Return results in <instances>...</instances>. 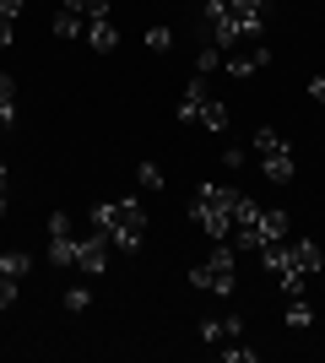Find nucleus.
Masks as SVG:
<instances>
[{
    "mask_svg": "<svg viewBox=\"0 0 325 363\" xmlns=\"http://www.w3.org/2000/svg\"><path fill=\"white\" fill-rule=\"evenodd\" d=\"M233 336H244V320H239V315L201 320V342H233Z\"/></svg>",
    "mask_w": 325,
    "mask_h": 363,
    "instance_id": "11",
    "label": "nucleus"
},
{
    "mask_svg": "<svg viewBox=\"0 0 325 363\" xmlns=\"http://www.w3.org/2000/svg\"><path fill=\"white\" fill-rule=\"evenodd\" d=\"M49 266H76V233L65 212L49 217Z\"/></svg>",
    "mask_w": 325,
    "mask_h": 363,
    "instance_id": "6",
    "label": "nucleus"
},
{
    "mask_svg": "<svg viewBox=\"0 0 325 363\" xmlns=\"http://www.w3.org/2000/svg\"><path fill=\"white\" fill-rule=\"evenodd\" d=\"M255 157H261V174L271 184H287L293 179V147L282 130H255Z\"/></svg>",
    "mask_w": 325,
    "mask_h": 363,
    "instance_id": "5",
    "label": "nucleus"
},
{
    "mask_svg": "<svg viewBox=\"0 0 325 363\" xmlns=\"http://www.w3.org/2000/svg\"><path fill=\"white\" fill-rule=\"evenodd\" d=\"M108 255H114V244H108L103 233L76 239V272H81V277H103V272H108Z\"/></svg>",
    "mask_w": 325,
    "mask_h": 363,
    "instance_id": "7",
    "label": "nucleus"
},
{
    "mask_svg": "<svg viewBox=\"0 0 325 363\" xmlns=\"http://www.w3.org/2000/svg\"><path fill=\"white\" fill-rule=\"evenodd\" d=\"M65 11H76L81 22H93V16H108V0H60Z\"/></svg>",
    "mask_w": 325,
    "mask_h": 363,
    "instance_id": "17",
    "label": "nucleus"
},
{
    "mask_svg": "<svg viewBox=\"0 0 325 363\" xmlns=\"http://www.w3.org/2000/svg\"><path fill=\"white\" fill-rule=\"evenodd\" d=\"M136 184L141 190H163V168L157 163H136Z\"/></svg>",
    "mask_w": 325,
    "mask_h": 363,
    "instance_id": "19",
    "label": "nucleus"
},
{
    "mask_svg": "<svg viewBox=\"0 0 325 363\" xmlns=\"http://www.w3.org/2000/svg\"><path fill=\"white\" fill-rule=\"evenodd\" d=\"M81 33H87V22H81L76 11H65V6H60V11H55V38H81Z\"/></svg>",
    "mask_w": 325,
    "mask_h": 363,
    "instance_id": "14",
    "label": "nucleus"
},
{
    "mask_svg": "<svg viewBox=\"0 0 325 363\" xmlns=\"http://www.w3.org/2000/svg\"><path fill=\"white\" fill-rule=\"evenodd\" d=\"M87 217H93V233H103L120 255H136L141 244H147V212H141V201H98Z\"/></svg>",
    "mask_w": 325,
    "mask_h": 363,
    "instance_id": "1",
    "label": "nucleus"
},
{
    "mask_svg": "<svg viewBox=\"0 0 325 363\" xmlns=\"http://www.w3.org/2000/svg\"><path fill=\"white\" fill-rule=\"evenodd\" d=\"M87 303H93V293H87V288H71V293H65V309H71V315H81Z\"/></svg>",
    "mask_w": 325,
    "mask_h": 363,
    "instance_id": "23",
    "label": "nucleus"
},
{
    "mask_svg": "<svg viewBox=\"0 0 325 363\" xmlns=\"http://www.w3.org/2000/svg\"><path fill=\"white\" fill-rule=\"evenodd\" d=\"M206 98H212V92H206V76H195V82L185 87V98H179V120H195Z\"/></svg>",
    "mask_w": 325,
    "mask_h": 363,
    "instance_id": "12",
    "label": "nucleus"
},
{
    "mask_svg": "<svg viewBox=\"0 0 325 363\" xmlns=\"http://www.w3.org/2000/svg\"><path fill=\"white\" fill-rule=\"evenodd\" d=\"M190 282H195V288H206V293H217V298H228V293L239 288V260H233V244H217L201 266H190Z\"/></svg>",
    "mask_w": 325,
    "mask_h": 363,
    "instance_id": "4",
    "label": "nucleus"
},
{
    "mask_svg": "<svg viewBox=\"0 0 325 363\" xmlns=\"http://www.w3.org/2000/svg\"><path fill=\"white\" fill-rule=\"evenodd\" d=\"M0 272H6V277H16V282H22V277L33 272V255H22V250H11V255H0Z\"/></svg>",
    "mask_w": 325,
    "mask_h": 363,
    "instance_id": "18",
    "label": "nucleus"
},
{
    "mask_svg": "<svg viewBox=\"0 0 325 363\" xmlns=\"http://www.w3.org/2000/svg\"><path fill=\"white\" fill-rule=\"evenodd\" d=\"M147 49L169 55V49H173V33H169V28H147Z\"/></svg>",
    "mask_w": 325,
    "mask_h": 363,
    "instance_id": "22",
    "label": "nucleus"
},
{
    "mask_svg": "<svg viewBox=\"0 0 325 363\" xmlns=\"http://www.w3.org/2000/svg\"><path fill=\"white\" fill-rule=\"evenodd\" d=\"M239 196L244 190H233V184H201L195 190V201H190V217L212 233L217 244L233 239V212H239Z\"/></svg>",
    "mask_w": 325,
    "mask_h": 363,
    "instance_id": "2",
    "label": "nucleus"
},
{
    "mask_svg": "<svg viewBox=\"0 0 325 363\" xmlns=\"http://www.w3.org/2000/svg\"><path fill=\"white\" fill-rule=\"evenodd\" d=\"M11 303H16V277L0 272V309H11Z\"/></svg>",
    "mask_w": 325,
    "mask_h": 363,
    "instance_id": "24",
    "label": "nucleus"
},
{
    "mask_svg": "<svg viewBox=\"0 0 325 363\" xmlns=\"http://www.w3.org/2000/svg\"><path fill=\"white\" fill-rule=\"evenodd\" d=\"M81 44L93 49V55H114V49H120V28H114V16H93L87 33H81Z\"/></svg>",
    "mask_w": 325,
    "mask_h": 363,
    "instance_id": "10",
    "label": "nucleus"
},
{
    "mask_svg": "<svg viewBox=\"0 0 325 363\" xmlns=\"http://www.w3.org/2000/svg\"><path fill=\"white\" fill-rule=\"evenodd\" d=\"M287 239V212H282V206H261V217H255V223H239L233 228V250H249V255H261L266 244H282Z\"/></svg>",
    "mask_w": 325,
    "mask_h": 363,
    "instance_id": "3",
    "label": "nucleus"
},
{
    "mask_svg": "<svg viewBox=\"0 0 325 363\" xmlns=\"http://www.w3.org/2000/svg\"><path fill=\"white\" fill-rule=\"evenodd\" d=\"M0 217H6V190H0Z\"/></svg>",
    "mask_w": 325,
    "mask_h": 363,
    "instance_id": "28",
    "label": "nucleus"
},
{
    "mask_svg": "<svg viewBox=\"0 0 325 363\" xmlns=\"http://www.w3.org/2000/svg\"><path fill=\"white\" fill-rule=\"evenodd\" d=\"M195 125H206V130H228V108L217 104V98H206L201 114H195Z\"/></svg>",
    "mask_w": 325,
    "mask_h": 363,
    "instance_id": "13",
    "label": "nucleus"
},
{
    "mask_svg": "<svg viewBox=\"0 0 325 363\" xmlns=\"http://www.w3.org/2000/svg\"><path fill=\"white\" fill-rule=\"evenodd\" d=\"M217 65H222V49H217V44H206L201 55H195V76H212Z\"/></svg>",
    "mask_w": 325,
    "mask_h": 363,
    "instance_id": "20",
    "label": "nucleus"
},
{
    "mask_svg": "<svg viewBox=\"0 0 325 363\" xmlns=\"http://www.w3.org/2000/svg\"><path fill=\"white\" fill-rule=\"evenodd\" d=\"M228 16L239 28V38H249V44L266 33V0H228Z\"/></svg>",
    "mask_w": 325,
    "mask_h": 363,
    "instance_id": "8",
    "label": "nucleus"
},
{
    "mask_svg": "<svg viewBox=\"0 0 325 363\" xmlns=\"http://www.w3.org/2000/svg\"><path fill=\"white\" fill-rule=\"evenodd\" d=\"M222 65H228L233 76H249V71H266V65H271V49L261 44V38H255V44H233L228 55H222Z\"/></svg>",
    "mask_w": 325,
    "mask_h": 363,
    "instance_id": "9",
    "label": "nucleus"
},
{
    "mask_svg": "<svg viewBox=\"0 0 325 363\" xmlns=\"http://www.w3.org/2000/svg\"><path fill=\"white\" fill-rule=\"evenodd\" d=\"M222 363H255V347H244V336H233V347H222Z\"/></svg>",
    "mask_w": 325,
    "mask_h": 363,
    "instance_id": "21",
    "label": "nucleus"
},
{
    "mask_svg": "<svg viewBox=\"0 0 325 363\" xmlns=\"http://www.w3.org/2000/svg\"><path fill=\"white\" fill-rule=\"evenodd\" d=\"M201 6H212V0H201Z\"/></svg>",
    "mask_w": 325,
    "mask_h": 363,
    "instance_id": "30",
    "label": "nucleus"
},
{
    "mask_svg": "<svg viewBox=\"0 0 325 363\" xmlns=\"http://www.w3.org/2000/svg\"><path fill=\"white\" fill-rule=\"evenodd\" d=\"M6 179H11V174H6V157H0V190H6Z\"/></svg>",
    "mask_w": 325,
    "mask_h": 363,
    "instance_id": "27",
    "label": "nucleus"
},
{
    "mask_svg": "<svg viewBox=\"0 0 325 363\" xmlns=\"http://www.w3.org/2000/svg\"><path fill=\"white\" fill-rule=\"evenodd\" d=\"M287 325H293V331H309L314 325V303H304V293L287 303Z\"/></svg>",
    "mask_w": 325,
    "mask_h": 363,
    "instance_id": "15",
    "label": "nucleus"
},
{
    "mask_svg": "<svg viewBox=\"0 0 325 363\" xmlns=\"http://www.w3.org/2000/svg\"><path fill=\"white\" fill-rule=\"evenodd\" d=\"M11 33H16V22H11V16H6V11H0V49L11 44Z\"/></svg>",
    "mask_w": 325,
    "mask_h": 363,
    "instance_id": "25",
    "label": "nucleus"
},
{
    "mask_svg": "<svg viewBox=\"0 0 325 363\" xmlns=\"http://www.w3.org/2000/svg\"><path fill=\"white\" fill-rule=\"evenodd\" d=\"M309 98H314V104H325V76H309Z\"/></svg>",
    "mask_w": 325,
    "mask_h": 363,
    "instance_id": "26",
    "label": "nucleus"
},
{
    "mask_svg": "<svg viewBox=\"0 0 325 363\" xmlns=\"http://www.w3.org/2000/svg\"><path fill=\"white\" fill-rule=\"evenodd\" d=\"M0 120L16 125V82H11L6 71H0Z\"/></svg>",
    "mask_w": 325,
    "mask_h": 363,
    "instance_id": "16",
    "label": "nucleus"
},
{
    "mask_svg": "<svg viewBox=\"0 0 325 363\" xmlns=\"http://www.w3.org/2000/svg\"><path fill=\"white\" fill-rule=\"evenodd\" d=\"M0 130H11V125H6V120H0Z\"/></svg>",
    "mask_w": 325,
    "mask_h": 363,
    "instance_id": "29",
    "label": "nucleus"
}]
</instances>
